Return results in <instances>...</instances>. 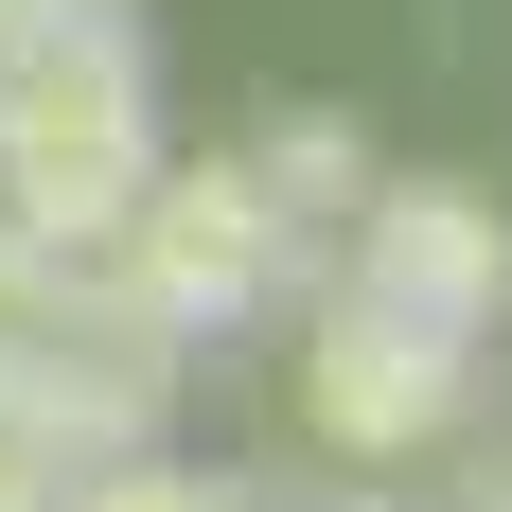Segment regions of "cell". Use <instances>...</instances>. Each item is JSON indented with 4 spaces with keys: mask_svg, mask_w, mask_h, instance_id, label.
Here are the masks:
<instances>
[{
    "mask_svg": "<svg viewBox=\"0 0 512 512\" xmlns=\"http://www.w3.org/2000/svg\"><path fill=\"white\" fill-rule=\"evenodd\" d=\"M248 177H265V212H283V230H354V195H371V142H354V106H283V124H265L248 142Z\"/></svg>",
    "mask_w": 512,
    "mask_h": 512,
    "instance_id": "8992f818",
    "label": "cell"
},
{
    "mask_svg": "<svg viewBox=\"0 0 512 512\" xmlns=\"http://www.w3.org/2000/svg\"><path fill=\"white\" fill-rule=\"evenodd\" d=\"M0 407H36L71 460H124V442L177 424V336L124 301L106 248L0 230Z\"/></svg>",
    "mask_w": 512,
    "mask_h": 512,
    "instance_id": "7a4b0ae2",
    "label": "cell"
},
{
    "mask_svg": "<svg viewBox=\"0 0 512 512\" xmlns=\"http://www.w3.org/2000/svg\"><path fill=\"white\" fill-rule=\"evenodd\" d=\"M0 18H18V0H0Z\"/></svg>",
    "mask_w": 512,
    "mask_h": 512,
    "instance_id": "9c48e42d",
    "label": "cell"
},
{
    "mask_svg": "<svg viewBox=\"0 0 512 512\" xmlns=\"http://www.w3.org/2000/svg\"><path fill=\"white\" fill-rule=\"evenodd\" d=\"M283 389H301V442H336V460H424V442L477 424V336L371 301V283H318Z\"/></svg>",
    "mask_w": 512,
    "mask_h": 512,
    "instance_id": "277c9868",
    "label": "cell"
},
{
    "mask_svg": "<svg viewBox=\"0 0 512 512\" xmlns=\"http://www.w3.org/2000/svg\"><path fill=\"white\" fill-rule=\"evenodd\" d=\"M336 283L442 318V336H495L512 318V212L477 195V177H371L354 230H336Z\"/></svg>",
    "mask_w": 512,
    "mask_h": 512,
    "instance_id": "5b68a950",
    "label": "cell"
},
{
    "mask_svg": "<svg viewBox=\"0 0 512 512\" xmlns=\"http://www.w3.org/2000/svg\"><path fill=\"white\" fill-rule=\"evenodd\" d=\"M71 477H89V460H71V442H53L36 407H0V512H53Z\"/></svg>",
    "mask_w": 512,
    "mask_h": 512,
    "instance_id": "ba28073f",
    "label": "cell"
},
{
    "mask_svg": "<svg viewBox=\"0 0 512 512\" xmlns=\"http://www.w3.org/2000/svg\"><path fill=\"white\" fill-rule=\"evenodd\" d=\"M159 177V18L142 0H18L0 18V230L89 248Z\"/></svg>",
    "mask_w": 512,
    "mask_h": 512,
    "instance_id": "6da1fadb",
    "label": "cell"
},
{
    "mask_svg": "<svg viewBox=\"0 0 512 512\" xmlns=\"http://www.w3.org/2000/svg\"><path fill=\"white\" fill-rule=\"evenodd\" d=\"M89 248L124 265V301H142L159 336H212V318H265L283 283H301V230L265 212V177H248V159H177V142H159V177H142L124 212H106Z\"/></svg>",
    "mask_w": 512,
    "mask_h": 512,
    "instance_id": "3957f363",
    "label": "cell"
},
{
    "mask_svg": "<svg viewBox=\"0 0 512 512\" xmlns=\"http://www.w3.org/2000/svg\"><path fill=\"white\" fill-rule=\"evenodd\" d=\"M53 512H248V477H195V460H159V442H124V460H89Z\"/></svg>",
    "mask_w": 512,
    "mask_h": 512,
    "instance_id": "52a82bcc",
    "label": "cell"
}]
</instances>
